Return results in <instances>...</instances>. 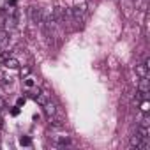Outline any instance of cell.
<instances>
[{"label":"cell","mask_w":150,"mask_h":150,"mask_svg":"<svg viewBox=\"0 0 150 150\" xmlns=\"http://www.w3.org/2000/svg\"><path fill=\"white\" fill-rule=\"evenodd\" d=\"M4 66L9 67V69H18V67H19V60L14 58V57H9V58L4 62Z\"/></svg>","instance_id":"8"},{"label":"cell","mask_w":150,"mask_h":150,"mask_svg":"<svg viewBox=\"0 0 150 150\" xmlns=\"http://www.w3.org/2000/svg\"><path fill=\"white\" fill-rule=\"evenodd\" d=\"M138 90H140V92H143V94H148V92H150L148 76H143V78H140V83H138Z\"/></svg>","instance_id":"4"},{"label":"cell","mask_w":150,"mask_h":150,"mask_svg":"<svg viewBox=\"0 0 150 150\" xmlns=\"http://www.w3.org/2000/svg\"><path fill=\"white\" fill-rule=\"evenodd\" d=\"M136 74H138L140 78L148 76V67L145 66V64H136Z\"/></svg>","instance_id":"9"},{"label":"cell","mask_w":150,"mask_h":150,"mask_svg":"<svg viewBox=\"0 0 150 150\" xmlns=\"http://www.w3.org/2000/svg\"><path fill=\"white\" fill-rule=\"evenodd\" d=\"M140 125H143V127H150V117H148V115H145Z\"/></svg>","instance_id":"14"},{"label":"cell","mask_w":150,"mask_h":150,"mask_svg":"<svg viewBox=\"0 0 150 150\" xmlns=\"http://www.w3.org/2000/svg\"><path fill=\"white\" fill-rule=\"evenodd\" d=\"M28 74H30V67H23V69L19 71V76H21V78H27Z\"/></svg>","instance_id":"15"},{"label":"cell","mask_w":150,"mask_h":150,"mask_svg":"<svg viewBox=\"0 0 150 150\" xmlns=\"http://www.w3.org/2000/svg\"><path fill=\"white\" fill-rule=\"evenodd\" d=\"M25 87H27V88H32V87H34V79L25 78Z\"/></svg>","instance_id":"16"},{"label":"cell","mask_w":150,"mask_h":150,"mask_svg":"<svg viewBox=\"0 0 150 150\" xmlns=\"http://www.w3.org/2000/svg\"><path fill=\"white\" fill-rule=\"evenodd\" d=\"M42 110H44V113L48 117H55V113H57V108H55V104L51 101H48L46 104H42Z\"/></svg>","instance_id":"7"},{"label":"cell","mask_w":150,"mask_h":150,"mask_svg":"<svg viewBox=\"0 0 150 150\" xmlns=\"http://www.w3.org/2000/svg\"><path fill=\"white\" fill-rule=\"evenodd\" d=\"M53 143H55V147H67L69 143H71V140H69V136H53Z\"/></svg>","instance_id":"5"},{"label":"cell","mask_w":150,"mask_h":150,"mask_svg":"<svg viewBox=\"0 0 150 150\" xmlns=\"http://www.w3.org/2000/svg\"><path fill=\"white\" fill-rule=\"evenodd\" d=\"M28 16H30V21H32V25H41V21H42V7L39 6H30L28 7Z\"/></svg>","instance_id":"2"},{"label":"cell","mask_w":150,"mask_h":150,"mask_svg":"<svg viewBox=\"0 0 150 150\" xmlns=\"http://www.w3.org/2000/svg\"><path fill=\"white\" fill-rule=\"evenodd\" d=\"M23 104H25V97H18L16 99V106H19V108H21Z\"/></svg>","instance_id":"18"},{"label":"cell","mask_w":150,"mask_h":150,"mask_svg":"<svg viewBox=\"0 0 150 150\" xmlns=\"http://www.w3.org/2000/svg\"><path fill=\"white\" fill-rule=\"evenodd\" d=\"M140 140H141V134H140V133H136L134 136H131V141H129V145H131L133 148H134V147L138 148V145H140Z\"/></svg>","instance_id":"10"},{"label":"cell","mask_w":150,"mask_h":150,"mask_svg":"<svg viewBox=\"0 0 150 150\" xmlns=\"http://www.w3.org/2000/svg\"><path fill=\"white\" fill-rule=\"evenodd\" d=\"M0 125H2V110H0Z\"/></svg>","instance_id":"20"},{"label":"cell","mask_w":150,"mask_h":150,"mask_svg":"<svg viewBox=\"0 0 150 150\" xmlns=\"http://www.w3.org/2000/svg\"><path fill=\"white\" fill-rule=\"evenodd\" d=\"M34 99H35V102H37L39 106H42V104H46V102L50 101V95H48V92H37Z\"/></svg>","instance_id":"6"},{"label":"cell","mask_w":150,"mask_h":150,"mask_svg":"<svg viewBox=\"0 0 150 150\" xmlns=\"http://www.w3.org/2000/svg\"><path fill=\"white\" fill-rule=\"evenodd\" d=\"M6 106H7V104H6V99H4V97H0V110H4Z\"/></svg>","instance_id":"19"},{"label":"cell","mask_w":150,"mask_h":150,"mask_svg":"<svg viewBox=\"0 0 150 150\" xmlns=\"http://www.w3.org/2000/svg\"><path fill=\"white\" fill-rule=\"evenodd\" d=\"M87 9H88V6H87V2H85V0H78V2L74 4V7L71 9L73 21L76 23L78 28L83 27V21H85V14H87Z\"/></svg>","instance_id":"1"},{"label":"cell","mask_w":150,"mask_h":150,"mask_svg":"<svg viewBox=\"0 0 150 150\" xmlns=\"http://www.w3.org/2000/svg\"><path fill=\"white\" fill-rule=\"evenodd\" d=\"M148 110H150V104H148L147 99H143V101H141V111H143V113H148Z\"/></svg>","instance_id":"13"},{"label":"cell","mask_w":150,"mask_h":150,"mask_svg":"<svg viewBox=\"0 0 150 150\" xmlns=\"http://www.w3.org/2000/svg\"><path fill=\"white\" fill-rule=\"evenodd\" d=\"M50 125L53 127V129H62V127H64V124L60 122V120H57V118H53V117H50Z\"/></svg>","instance_id":"11"},{"label":"cell","mask_w":150,"mask_h":150,"mask_svg":"<svg viewBox=\"0 0 150 150\" xmlns=\"http://www.w3.org/2000/svg\"><path fill=\"white\" fill-rule=\"evenodd\" d=\"M19 145L21 147H30L32 145V140L28 136H19Z\"/></svg>","instance_id":"12"},{"label":"cell","mask_w":150,"mask_h":150,"mask_svg":"<svg viewBox=\"0 0 150 150\" xmlns=\"http://www.w3.org/2000/svg\"><path fill=\"white\" fill-rule=\"evenodd\" d=\"M51 12H53V18H55V23H58V25H64V7H60V6H55L53 9H51Z\"/></svg>","instance_id":"3"},{"label":"cell","mask_w":150,"mask_h":150,"mask_svg":"<svg viewBox=\"0 0 150 150\" xmlns=\"http://www.w3.org/2000/svg\"><path fill=\"white\" fill-rule=\"evenodd\" d=\"M19 111H21V110H19V106H16V108H12V110H11V115H12V117H18V115H19Z\"/></svg>","instance_id":"17"}]
</instances>
